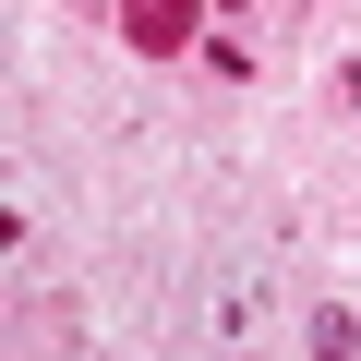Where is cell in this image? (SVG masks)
<instances>
[{
    "instance_id": "6da1fadb",
    "label": "cell",
    "mask_w": 361,
    "mask_h": 361,
    "mask_svg": "<svg viewBox=\"0 0 361 361\" xmlns=\"http://www.w3.org/2000/svg\"><path fill=\"white\" fill-rule=\"evenodd\" d=\"M133 49H180V0H133Z\"/></svg>"
}]
</instances>
